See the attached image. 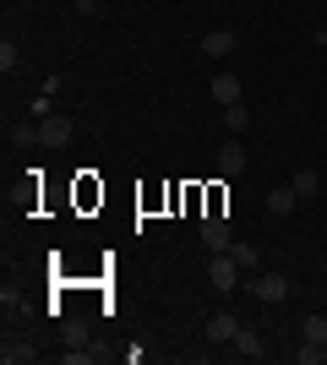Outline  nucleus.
Segmentation results:
<instances>
[{
    "label": "nucleus",
    "instance_id": "obj_4",
    "mask_svg": "<svg viewBox=\"0 0 327 365\" xmlns=\"http://www.w3.org/2000/svg\"><path fill=\"white\" fill-rule=\"evenodd\" d=\"M234 44H240V38H234L229 28H213V33H202V55H207V61H229V55H234Z\"/></svg>",
    "mask_w": 327,
    "mask_h": 365
},
{
    "label": "nucleus",
    "instance_id": "obj_5",
    "mask_svg": "<svg viewBox=\"0 0 327 365\" xmlns=\"http://www.w3.org/2000/svg\"><path fill=\"white\" fill-rule=\"evenodd\" d=\"M295 207H300V191H295V185H273V191H267V213H273V218H289Z\"/></svg>",
    "mask_w": 327,
    "mask_h": 365
},
{
    "label": "nucleus",
    "instance_id": "obj_10",
    "mask_svg": "<svg viewBox=\"0 0 327 365\" xmlns=\"http://www.w3.org/2000/svg\"><path fill=\"white\" fill-rule=\"evenodd\" d=\"M71 131H77V125L66 120V115H44V125H38V137H44V142H71Z\"/></svg>",
    "mask_w": 327,
    "mask_h": 365
},
{
    "label": "nucleus",
    "instance_id": "obj_17",
    "mask_svg": "<svg viewBox=\"0 0 327 365\" xmlns=\"http://www.w3.org/2000/svg\"><path fill=\"white\" fill-rule=\"evenodd\" d=\"M295 360H300V365H322V344H306V349H300Z\"/></svg>",
    "mask_w": 327,
    "mask_h": 365
},
{
    "label": "nucleus",
    "instance_id": "obj_12",
    "mask_svg": "<svg viewBox=\"0 0 327 365\" xmlns=\"http://www.w3.org/2000/svg\"><path fill=\"white\" fill-rule=\"evenodd\" d=\"M33 354H38V349H33L28 338H16V344H6V349H0V360H6V365H28Z\"/></svg>",
    "mask_w": 327,
    "mask_h": 365
},
{
    "label": "nucleus",
    "instance_id": "obj_19",
    "mask_svg": "<svg viewBox=\"0 0 327 365\" xmlns=\"http://www.w3.org/2000/svg\"><path fill=\"white\" fill-rule=\"evenodd\" d=\"M71 6H77L82 16H98V11H104V0H71Z\"/></svg>",
    "mask_w": 327,
    "mask_h": 365
},
{
    "label": "nucleus",
    "instance_id": "obj_11",
    "mask_svg": "<svg viewBox=\"0 0 327 365\" xmlns=\"http://www.w3.org/2000/svg\"><path fill=\"white\" fill-rule=\"evenodd\" d=\"M300 338H306V344H327V317L322 311H311V317L300 322Z\"/></svg>",
    "mask_w": 327,
    "mask_h": 365
},
{
    "label": "nucleus",
    "instance_id": "obj_9",
    "mask_svg": "<svg viewBox=\"0 0 327 365\" xmlns=\"http://www.w3.org/2000/svg\"><path fill=\"white\" fill-rule=\"evenodd\" d=\"M229 349L240 354V360H256V354H262V333H256V327H240V333L229 338Z\"/></svg>",
    "mask_w": 327,
    "mask_h": 365
},
{
    "label": "nucleus",
    "instance_id": "obj_14",
    "mask_svg": "<svg viewBox=\"0 0 327 365\" xmlns=\"http://www.w3.org/2000/svg\"><path fill=\"white\" fill-rule=\"evenodd\" d=\"M289 185H295V191H300V202L322 191V180H316V169H295V180H289Z\"/></svg>",
    "mask_w": 327,
    "mask_h": 365
},
{
    "label": "nucleus",
    "instance_id": "obj_6",
    "mask_svg": "<svg viewBox=\"0 0 327 365\" xmlns=\"http://www.w3.org/2000/svg\"><path fill=\"white\" fill-rule=\"evenodd\" d=\"M234 333H240V317H234V311H213V317H207V338H213V344H229Z\"/></svg>",
    "mask_w": 327,
    "mask_h": 365
},
{
    "label": "nucleus",
    "instance_id": "obj_13",
    "mask_svg": "<svg viewBox=\"0 0 327 365\" xmlns=\"http://www.w3.org/2000/svg\"><path fill=\"white\" fill-rule=\"evenodd\" d=\"M229 257L240 262L246 273H256V267H262V257H256V245H246V240H234V245H229Z\"/></svg>",
    "mask_w": 327,
    "mask_h": 365
},
{
    "label": "nucleus",
    "instance_id": "obj_1",
    "mask_svg": "<svg viewBox=\"0 0 327 365\" xmlns=\"http://www.w3.org/2000/svg\"><path fill=\"white\" fill-rule=\"evenodd\" d=\"M240 273H246V267H240L229 251H213V262H207V284H213L218 294H234V289H240Z\"/></svg>",
    "mask_w": 327,
    "mask_h": 365
},
{
    "label": "nucleus",
    "instance_id": "obj_18",
    "mask_svg": "<svg viewBox=\"0 0 327 365\" xmlns=\"http://www.w3.org/2000/svg\"><path fill=\"white\" fill-rule=\"evenodd\" d=\"M61 360H66V365H93V349H66Z\"/></svg>",
    "mask_w": 327,
    "mask_h": 365
},
{
    "label": "nucleus",
    "instance_id": "obj_3",
    "mask_svg": "<svg viewBox=\"0 0 327 365\" xmlns=\"http://www.w3.org/2000/svg\"><path fill=\"white\" fill-rule=\"evenodd\" d=\"M202 245H207V251H229V245H234L229 218H224V213H207L202 218Z\"/></svg>",
    "mask_w": 327,
    "mask_h": 365
},
{
    "label": "nucleus",
    "instance_id": "obj_20",
    "mask_svg": "<svg viewBox=\"0 0 327 365\" xmlns=\"http://www.w3.org/2000/svg\"><path fill=\"white\" fill-rule=\"evenodd\" d=\"M322 360H327V344H322Z\"/></svg>",
    "mask_w": 327,
    "mask_h": 365
},
{
    "label": "nucleus",
    "instance_id": "obj_16",
    "mask_svg": "<svg viewBox=\"0 0 327 365\" xmlns=\"http://www.w3.org/2000/svg\"><path fill=\"white\" fill-rule=\"evenodd\" d=\"M0 71H6V76L16 71V44H11V38H6V44H0Z\"/></svg>",
    "mask_w": 327,
    "mask_h": 365
},
{
    "label": "nucleus",
    "instance_id": "obj_8",
    "mask_svg": "<svg viewBox=\"0 0 327 365\" xmlns=\"http://www.w3.org/2000/svg\"><path fill=\"white\" fill-rule=\"evenodd\" d=\"M240 169H246V148H240V142H224V148H218V175H240Z\"/></svg>",
    "mask_w": 327,
    "mask_h": 365
},
{
    "label": "nucleus",
    "instance_id": "obj_2",
    "mask_svg": "<svg viewBox=\"0 0 327 365\" xmlns=\"http://www.w3.org/2000/svg\"><path fill=\"white\" fill-rule=\"evenodd\" d=\"M246 289L256 294L262 305H284V300H289V278H284V273H256Z\"/></svg>",
    "mask_w": 327,
    "mask_h": 365
},
{
    "label": "nucleus",
    "instance_id": "obj_15",
    "mask_svg": "<svg viewBox=\"0 0 327 365\" xmlns=\"http://www.w3.org/2000/svg\"><path fill=\"white\" fill-rule=\"evenodd\" d=\"M224 125H229V131H246V125H251V109H246V98H240V104H224Z\"/></svg>",
    "mask_w": 327,
    "mask_h": 365
},
{
    "label": "nucleus",
    "instance_id": "obj_7",
    "mask_svg": "<svg viewBox=\"0 0 327 365\" xmlns=\"http://www.w3.org/2000/svg\"><path fill=\"white\" fill-rule=\"evenodd\" d=\"M207 88H213V98H218V104H240V93H246L234 71H218L213 82H207Z\"/></svg>",
    "mask_w": 327,
    "mask_h": 365
}]
</instances>
